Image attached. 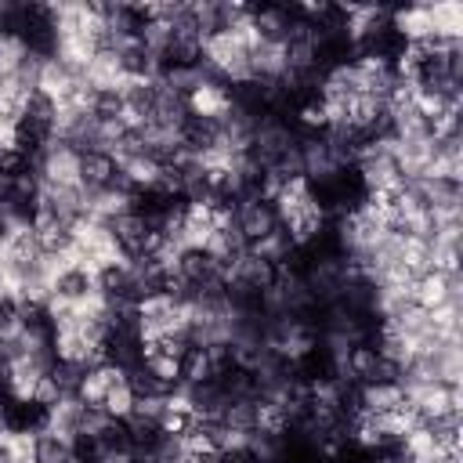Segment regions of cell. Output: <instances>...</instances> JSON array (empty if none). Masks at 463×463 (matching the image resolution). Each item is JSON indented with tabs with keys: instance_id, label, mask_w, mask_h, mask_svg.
I'll list each match as a JSON object with an SVG mask.
<instances>
[{
	"instance_id": "cell-11",
	"label": "cell",
	"mask_w": 463,
	"mask_h": 463,
	"mask_svg": "<svg viewBox=\"0 0 463 463\" xmlns=\"http://www.w3.org/2000/svg\"><path fill=\"white\" fill-rule=\"evenodd\" d=\"M72 441V459L76 463H105V445L98 434H76Z\"/></svg>"
},
{
	"instance_id": "cell-3",
	"label": "cell",
	"mask_w": 463,
	"mask_h": 463,
	"mask_svg": "<svg viewBox=\"0 0 463 463\" xmlns=\"http://www.w3.org/2000/svg\"><path fill=\"white\" fill-rule=\"evenodd\" d=\"M0 423H4V434H14V438H36L51 427V409H43L40 402L33 398H11L0 412Z\"/></svg>"
},
{
	"instance_id": "cell-9",
	"label": "cell",
	"mask_w": 463,
	"mask_h": 463,
	"mask_svg": "<svg viewBox=\"0 0 463 463\" xmlns=\"http://www.w3.org/2000/svg\"><path fill=\"white\" fill-rule=\"evenodd\" d=\"M376 347L373 344H365V340H358V344H351L344 354H340V373L347 376V380H358V383H365L369 380V373H373V365H376Z\"/></svg>"
},
{
	"instance_id": "cell-6",
	"label": "cell",
	"mask_w": 463,
	"mask_h": 463,
	"mask_svg": "<svg viewBox=\"0 0 463 463\" xmlns=\"http://www.w3.org/2000/svg\"><path fill=\"white\" fill-rule=\"evenodd\" d=\"M87 112L98 127H116L127 119V105H123V90L119 87H94L90 101H87Z\"/></svg>"
},
{
	"instance_id": "cell-4",
	"label": "cell",
	"mask_w": 463,
	"mask_h": 463,
	"mask_svg": "<svg viewBox=\"0 0 463 463\" xmlns=\"http://www.w3.org/2000/svg\"><path fill=\"white\" fill-rule=\"evenodd\" d=\"M326 224H329V217L307 199V203H300L297 210H289V213H282V232L289 235V242L293 246H311L322 232H326Z\"/></svg>"
},
{
	"instance_id": "cell-8",
	"label": "cell",
	"mask_w": 463,
	"mask_h": 463,
	"mask_svg": "<svg viewBox=\"0 0 463 463\" xmlns=\"http://www.w3.org/2000/svg\"><path fill=\"white\" fill-rule=\"evenodd\" d=\"M195 412L184 405V398L181 394H174V398H166V405H163V412H159V430L166 434V438H184L192 427H195Z\"/></svg>"
},
{
	"instance_id": "cell-1",
	"label": "cell",
	"mask_w": 463,
	"mask_h": 463,
	"mask_svg": "<svg viewBox=\"0 0 463 463\" xmlns=\"http://www.w3.org/2000/svg\"><path fill=\"white\" fill-rule=\"evenodd\" d=\"M279 228H282V217H279V206L268 195H257V199L239 203V210H235V232L242 235L246 250L264 246Z\"/></svg>"
},
{
	"instance_id": "cell-7",
	"label": "cell",
	"mask_w": 463,
	"mask_h": 463,
	"mask_svg": "<svg viewBox=\"0 0 463 463\" xmlns=\"http://www.w3.org/2000/svg\"><path fill=\"white\" fill-rule=\"evenodd\" d=\"M29 463H76L72 459V441L58 430H43L29 445Z\"/></svg>"
},
{
	"instance_id": "cell-2",
	"label": "cell",
	"mask_w": 463,
	"mask_h": 463,
	"mask_svg": "<svg viewBox=\"0 0 463 463\" xmlns=\"http://www.w3.org/2000/svg\"><path fill=\"white\" fill-rule=\"evenodd\" d=\"M94 297H98V289H94V271L90 268L72 264V260H65V264L54 268V275H51V300L83 307Z\"/></svg>"
},
{
	"instance_id": "cell-14",
	"label": "cell",
	"mask_w": 463,
	"mask_h": 463,
	"mask_svg": "<svg viewBox=\"0 0 463 463\" xmlns=\"http://www.w3.org/2000/svg\"><path fill=\"white\" fill-rule=\"evenodd\" d=\"M217 463H260V459L250 452V445H232V449L217 452Z\"/></svg>"
},
{
	"instance_id": "cell-5",
	"label": "cell",
	"mask_w": 463,
	"mask_h": 463,
	"mask_svg": "<svg viewBox=\"0 0 463 463\" xmlns=\"http://www.w3.org/2000/svg\"><path fill=\"white\" fill-rule=\"evenodd\" d=\"M116 65L123 80H156V54L141 40H123L116 47Z\"/></svg>"
},
{
	"instance_id": "cell-15",
	"label": "cell",
	"mask_w": 463,
	"mask_h": 463,
	"mask_svg": "<svg viewBox=\"0 0 463 463\" xmlns=\"http://www.w3.org/2000/svg\"><path fill=\"white\" fill-rule=\"evenodd\" d=\"M11 232H14V224H11V221H7L4 213H0V250H4V242L11 239Z\"/></svg>"
},
{
	"instance_id": "cell-12",
	"label": "cell",
	"mask_w": 463,
	"mask_h": 463,
	"mask_svg": "<svg viewBox=\"0 0 463 463\" xmlns=\"http://www.w3.org/2000/svg\"><path fill=\"white\" fill-rule=\"evenodd\" d=\"M402 373H405V369H402V362H398V358H387V354H380L365 383H402Z\"/></svg>"
},
{
	"instance_id": "cell-13",
	"label": "cell",
	"mask_w": 463,
	"mask_h": 463,
	"mask_svg": "<svg viewBox=\"0 0 463 463\" xmlns=\"http://www.w3.org/2000/svg\"><path fill=\"white\" fill-rule=\"evenodd\" d=\"M33 402H40L43 409H58V405L65 402V394H61V387L43 373V376L36 380V387H33Z\"/></svg>"
},
{
	"instance_id": "cell-10",
	"label": "cell",
	"mask_w": 463,
	"mask_h": 463,
	"mask_svg": "<svg viewBox=\"0 0 463 463\" xmlns=\"http://www.w3.org/2000/svg\"><path fill=\"white\" fill-rule=\"evenodd\" d=\"M36 174V163L29 159V156H22L18 148H4L0 152V181H7V184H14V181H25V177H33Z\"/></svg>"
}]
</instances>
